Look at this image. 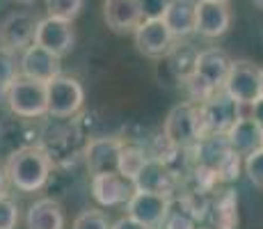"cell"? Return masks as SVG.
Wrapping results in <instances>:
<instances>
[{"label": "cell", "mask_w": 263, "mask_h": 229, "mask_svg": "<svg viewBox=\"0 0 263 229\" xmlns=\"http://www.w3.org/2000/svg\"><path fill=\"white\" fill-rule=\"evenodd\" d=\"M34 44L44 46L46 50L60 55V58L69 55L76 44V32L71 21H64V19L58 16L39 19L37 30H34Z\"/></svg>", "instance_id": "10"}, {"label": "cell", "mask_w": 263, "mask_h": 229, "mask_svg": "<svg viewBox=\"0 0 263 229\" xmlns=\"http://www.w3.org/2000/svg\"><path fill=\"white\" fill-rule=\"evenodd\" d=\"M242 105L236 103L224 90L215 92L206 101L197 103V119H199V137L204 135H224L236 119L242 115Z\"/></svg>", "instance_id": "2"}, {"label": "cell", "mask_w": 263, "mask_h": 229, "mask_svg": "<svg viewBox=\"0 0 263 229\" xmlns=\"http://www.w3.org/2000/svg\"><path fill=\"white\" fill-rule=\"evenodd\" d=\"M222 90L240 105H250L261 96V67L250 60H231Z\"/></svg>", "instance_id": "6"}, {"label": "cell", "mask_w": 263, "mask_h": 229, "mask_svg": "<svg viewBox=\"0 0 263 229\" xmlns=\"http://www.w3.org/2000/svg\"><path fill=\"white\" fill-rule=\"evenodd\" d=\"M245 174L256 188L263 190V147L252 151L250 156H245Z\"/></svg>", "instance_id": "27"}, {"label": "cell", "mask_w": 263, "mask_h": 229, "mask_svg": "<svg viewBox=\"0 0 263 229\" xmlns=\"http://www.w3.org/2000/svg\"><path fill=\"white\" fill-rule=\"evenodd\" d=\"M18 71H21V76H25V78L48 83L50 78L62 74V58L32 42L18 55Z\"/></svg>", "instance_id": "9"}, {"label": "cell", "mask_w": 263, "mask_h": 229, "mask_svg": "<svg viewBox=\"0 0 263 229\" xmlns=\"http://www.w3.org/2000/svg\"><path fill=\"white\" fill-rule=\"evenodd\" d=\"M103 21L112 32L126 34L133 32L142 21L138 0H105L103 3Z\"/></svg>", "instance_id": "17"}, {"label": "cell", "mask_w": 263, "mask_h": 229, "mask_svg": "<svg viewBox=\"0 0 263 229\" xmlns=\"http://www.w3.org/2000/svg\"><path fill=\"white\" fill-rule=\"evenodd\" d=\"M7 183L21 192H39L48 183L50 158L39 147H21L12 151L5 163Z\"/></svg>", "instance_id": "1"}, {"label": "cell", "mask_w": 263, "mask_h": 229, "mask_svg": "<svg viewBox=\"0 0 263 229\" xmlns=\"http://www.w3.org/2000/svg\"><path fill=\"white\" fill-rule=\"evenodd\" d=\"M140 3V12H142V21L149 19H163L167 0H138Z\"/></svg>", "instance_id": "28"}, {"label": "cell", "mask_w": 263, "mask_h": 229, "mask_svg": "<svg viewBox=\"0 0 263 229\" xmlns=\"http://www.w3.org/2000/svg\"><path fill=\"white\" fill-rule=\"evenodd\" d=\"M261 96H263V67H261Z\"/></svg>", "instance_id": "34"}, {"label": "cell", "mask_w": 263, "mask_h": 229, "mask_svg": "<svg viewBox=\"0 0 263 229\" xmlns=\"http://www.w3.org/2000/svg\"><path fill=\"white\" fill-rule=\"evenodd\" d=\"M124 206H126V216L142 222L144 227L163 229L167 225L172 200L167 195H158V192L138 190V188H135L133 195L128 197V202H126Z\"/></svg>", "instance_id": "7"}, {"label": "cell", "mask_w": 263, "mask_h": 229, "mask_svg": "<svg viewBox=\"0 0 263 229\" xmlns=\"http://www.w3.org/2000/svg\"><path fill=\"white\" fill-rule=\"evenodd\" d=\"M92 197L101 206H124L133 195L135 186L119 172H99L92 174Z\"/></svg>", "instance_id": "11"}, {"label": "cell", "mask_w": 263, "mask_h": 229, "mask_svg": "<svg viewBox=\"0 0 263 229\" xmlns=\"http://www.w3.org/2000/svg\"><path fill=\"white\" fill-rule=\"evenodd\" d=\"M18 53L12 48L0 46V94H5L7 87L14 83V78H18Z\"/></svg>", "instance_id": "23"}, {"label": "cell", "mask_w": 263, "mask_h": 229, "mask_svg": "<svg viewBox=\"0 0 263 229\" xmlns=\"http://www.w3.org/2000/svg\"><path fill=\"white\" fill-rule=\"evenodd\" d=\"M197 55H199V50H197L192 44H181V39H176L174 46L167 50V55H165L167 69L172 71V76H174L179 83H183L192 71H195Z\"/></svg>", "instance_id": "21"}, {"label": "cell", "mask_w": 263, "mask_h": 229, "mask_svg": "<svg viewBox=\"0 0 263 229\" xmlns=\"http://www.w3.org/2000/svg\"><path fill=\"white\" fill-rule=\"evenodd\" d=\"M16 3H21V5H32L34 0H16Z\"/></svg>", "instance_id": "33"}, {"label": "cell", "mask_w": 263, "mask_h": 229, "mask_svg": "<svg viewBox=\"0 0 263 229\" xmlns=\"http://www.w3.org/2000/svg\"><path fill=\"white\" fill-rule=\"evenodd\" d=\"M37 16L30 12H12L0 21V46L12 48L21 53L34 42V30H37Z\"/></svg>", "instance_id": "13"}, {"label": "cell", "mask_w": 263, "mask_h": 229, "mask_svg": "<svg viewBox=\"0 0 263 229\" xmlns=\"http://www.w3.org/2000/svg\"><path fill=\"white\" fill-rule=\"evenodd\" d=\"M146 158H149V156H146L140 147L126 145V142H124V147H121V151H119L117 172H119V174H124L126 179L133 181L135 177H138V172L142 170V165L146 163Z\"/></svg>", "instance_id": "22"}, {"label": "cell", "mask_w": 263, "mask_h": 229, "mask_svg": "<svg viewBox=\"0 0 263 229\" xmlns=\"http://www.w3.org/2000/svg\"><path fill=\"white\" fill-rule=\"evenodd\" d=\"M250 117L263 129V96H259L256 101H252L250 103Z\"/></svg>", "instance_id": "30"}, {"label": "cell", "mask_w": 263, "mask_h": 229, "mask_svg": "<svg viewBox=\"0 0 263 229\" xmlns=\"http://www.w3.org/2000/svg\"><path fill=\"white\" fill-rule=\"evenodd\" d=\"M220 3H227V0H220Z\"/></svg>", "instance_id": "35"}, {"label": "cell", "mask_w": 263, "mask_h": 229, "mask_svg": "<svg viewBox=\"0 0 263 229\" xmlns=\"http://www.w3.org/2000/svg\"><path fill=\"white\" fill-rule=\"evenodd\" d=\"M227 142H229L231 151L240 158L250 156L252 151H256L259 147H263V129L252 119L250 115H240L236 119V124L227 131Z\"/></svg>", "instance_id": "16"}, {"label": "cell", "mask_w": 263, "mask_h": 229, "mask_svg": "<svg viewBox=\"0 0 263 229\" xmlns=\"http://www.w3.org/2000/svg\"><path fill=\"white\" fill-rule=\"evenodd\" d=\"M163 140L174 149H192L199 140V119H197V103L183 101L170 110L163 126Z\"/></svg>", "instance_id": "5"}, {"label": "cell", "mask_w": 263, "mask_h": 229, "mask_svg": "<svg viewBox=\"0 0 263 229\" xmlns=\"http://www.w3.org/2000/svg\"><path fill=\"white\" fill-rule=\"evenodd\" d=\"M67 227V216L58 200L42 197L32 202L25 213V229H64Z\"/></svg>", "instance_id": "18"}, {"label": "cell", "mask_w": 263, "mask_h": 229, "mask_svg": "<svg viewBox=\"0 0 263 229\" xmlns=\"http://www.w3.org/2000/svg\"><path fill=\"white\" fill-rule=\"evenodd\" d=\"M110 229H149V227H144L142 222L133 220L130 216H126V218H119L117 222H112V225H110Z\"/></svg>", "instance_id": "29"}, {"label": "cell", "mask_w": 263, "mask_h": 229, "mask_svg": "<svg viewBox=\"0 0 263 229\" xmlns=\"http://www.w3.org/2000/svg\"><path fill=\"white\" fill-rule=\"evenodd\" d=\"M133 42L135 48L144 55V58H165L167 50L174 46V34L163 23V19H149V21H140V25L133 30Z\"/></svg>", "instance_id": "8"}, {"label": "cell", "mask_w": 263, "mask_h": 229, "mask_svg": "<svg viewBox=\"0 0 263 229\" xmlns=\"http://www.w3.org/2000/svg\"><path fill=\"white\" fill-rule=\"evenodd\" d=\"M85 103V90L78 78L55 76L46 83V115L67 119L73 117Z\"/></svg>", "instance_id": "4"}, {"label": "cell", "mask_w": 263, "mask_h": 229, "mask_svg": "<svg viewBox=\"0 0 263 229\" xmlns=\"http://www.w3.org/2000/svg\"><path fill=\"white\" fill-rule=\"evenodd\" d=\"M195 32L206 39H217L229 30L231 12L220 0H197L195 3Z\"/></svg>", "instance_id": "12"}, {"label": "cell", "mask_w": 263, "mask_h": 229, "mask_svg": "<svg viewBox=\"0 0 263 229\" xmlns=\"http://www.w3.org/2000/svg\"><path fill=\"white\" fill-rule=\"evenodd\" d=\"M124 147V140L119 137H94L85 147V165L89 174L99 172H117L119 151Z\"/></svg>", "instance_id": "15"}, {"label": "cell", "mask_w": 263, "mask_h": 229, "mask_svg": "<svg viewBox=\"0 0 263 229\" xmlns=\"http://www.w3.org/2000/svg\"><path fill=\"white\" fill-rule=\"evenodd\" d=\"M3 96L7 101L9 110L16 117L34 119V117L46 115V83H42V80L18 76Z\"/></svg>", "instance_id": "3"}, {"label": "cell", "mask_w": 263, "mask_h": 229, "mask_svg": "<svg viewBox=\"0 0 263 229\" xmlns=\"http://www.w3.org/2000/svg\"><path fill=\"white\" fill-rule=\"evenodd\" d=\"M195 3L197 0H167L163 23L170 28L174 39H185L195 34Z\"/></svg>", "instance_id": "20"}, {"label": "cell", "mask_w": 263, "mask_h": 229, "mask_svg": "<svg viewBox=\"0 0 263 229\" xmlns=\"http://www.w3.org/2000/svg\"><path fill=\"white\" fill-rule=\"evenodd\" d=\"M85 7V0H46L48 16H58L64 21H76Z\"/></svg>", "instance_id": "24"}, {"label": "cell", "mask_w": 263, "mask_h": 229, "mask_svg": "<svg viewBox=\"0 0 263 229\" xmlns=\"http://www.w3.org/2000/svg\"><path fill=\"white\" fill-rule=\"evenodd\" d=\"M133 186L138 190H149L170 197L172 190H174V177H172V172L167 170L165 163H160L158 158H146L142 170L133 179Z\"/></svg>", "instance_id": "19"}, {"label": "cell", "mask_w": 263, "mask_h": 229, "mask_svg": "<svg viewBox=\"0 0 263 229\" xmlns=\"http://www.w3.org/2000/svg\"><path fill=\"white\" fill-rule=\"evenodd\" d=\"M21 213H18V204L14 197H9L7 192L0 195V229H16Z\"/></svg>", "instance_id": "26"}, {"label": "cell", "mask_w": 263, "mask_h": 229, "mask_svg": "<svg viewBox=\"0 0 263 229\" xmlns=\"http://www.w3.org/2000/svg\"><path fill=\"white\" fill-rule=\"evenodd\" d=\"M7 192V174H5V167H0V195Z\"/></svg>", "instance_id": "31"}, {"label": "cell", "mask_w": 263, "mask_h": 229, "mask_svg": "<svg viewBox=\"0 0 263 229\" xmlns=\"http://www.w3.org/2000/svg\"><path fill=\"white\" fill-rule=\"evenodd\" d=\"M252 3H254L259 9H263V0H252Z\"/></svg>", "instance_id": "32"}, {"label": "cell", "mask_w": 263, "mask_h": 229, "mask_svg": "<svg viewBox=\"0 0 263 229\" xmlns=\"http://www.w3.org/2000/svg\"><path fill=\"white\" fill-rule=\"evenodd\" d=\"M71 229H110V220L99 208H85L73 218Z\"/></svg>", "instance_id": "25"}, {"label": "cell", "mask_w": 263, "mask_h": 229, "mask_svg": "<svg viewBox=\"0 0 263 229\" xmlns=\"http://www.w3.org/2000/svg\"><path fill=\"white\" fill-rule=\"evenodd\" d=\"M229 67H231V58L224 50L206 48V50H199V55H197L192 76H195L199 83H204L209 90L220 92L222 85H224L227 74H229Z\"/></svg>", "instance_id": "14"}]
</instances>
